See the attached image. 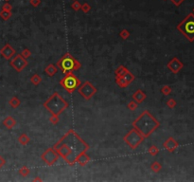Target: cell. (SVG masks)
I'll use <instances>...</instances> for the list:
<instances>
[{
    "mask_svg": "<svg viewBox=\"0 0 194 182\" xmlns=\"http://www.w3.org/2000/svg\"><path fill=\"white\" fill-rule=\"evenodd\" d=\"M146 98H147L146 93L141 89H137L132 95V99L135 101V102H136L137 104H142L144 101L146 100Z\"/></svg>",
    "mask_w": 194,
    "mask_h": 182,
    "instance_id": "5bb4252c",
    "label": "cell"
},
{
    "mask_svg": "<svg viewBox=\"0 0 194 182\" xmlns=\"http://www.w3.org/2000/svg\"><path fill=\"white\" fill-rule=\"evenodd\" d=\"M184 1H185V0H171V2L173 5H175L176 7H179Z\"/></svg>",
    "mask_w": 194,
    "mask_h": 182,
    "instance_id": "74e56055",
    "label": "cell"
},
{
    "mask_svg": "<svg viewBox=\"0 0 194 182\" xmlns=\"http://www.w3.org/2000/svg\"><path fill=\"white\" fill-rule=\"evenodd\" d=\"M43 106L51 115H61L69 107V104L60 95L58 92H54L52 95L43 104Z\"/></svg>",
    "mask_w": 194,
    "mask_h": 182,
    "instance_id": "3957f363",
    "label": "cell"
},
{
    "mask_svg": "<svg viewBox=\"0 0 194 182\" xmlns=\"http://www.w3.org/2000/svg\"><path fill=\"white\" fill-rule=\"evenodd\" d=\"M78 93L81 95L85 101H89L93 98V96L98 92L97 87L89 81H85L83 84H81L78 87Z\"/></svg>",
    "mask_w": 194,
    "mask_h": 182,
    "instance_id": "ba28073f",
    "label": "cell"
},
{
    "mask_svg": "<svg viewBox=\"0 0 194 182\" xmlns=\"http://www.w3.org/2000/svg\"><path fill=\"white\" fill-rule=\"evenodd\" d=\"M56 66L65 74L79 70L82 67V64L76 58L73 57L69 52H66L61 59H59L56 62Z\"/></svg>",
    "mask_w": 194,
    "mask_h": 182,
    "instance_id": "277c9868",
    "label": "cell"
},
{
    "mask_svg": "<svg viewBox=\"0 0 194 182\" xmlns=\"http://www.w3.org/2000/svg\"><path fill=\"white\" fill-rule=\"evenodd\" d=\"M49 121L53 124V125H56L59 123L60 121V117L58 115H51V117L49 118Z\"/></svg>",
    "mask_w": 194,
    "mask_h": 182,
    "instance_id": "d6a6232c",
    "label": "cell"
},
{
    "mask_svg": "<svg viewBox=\"0 0 194 182\" xmlns=\"http://www.w3.org/2000/svg\"><path fill=\"white\" fill-rule=\"evenodd\" d=\"M53 148L66 163L73 166L76 164L77 158L82 153L87 152L90 146L77 132L70 129L53 145Z\"/></svg>",
    "mask_w": 194,
    "mask_h": 182,
    "instance_id": "6da1fadb",
    "label": "cell"
},
{
    "mask_svg": "<svg viewBox=\"0 0 194 182\" xmlns=\"http://www.w3.org/2000/svg\"><path fill=\"white\" fill-rule=\"evenodd\" d=\"M33 181H40V182H41V181H43V179L41 177H36L33 178Z\"/></svg>",
    "mask_w": 194,
    "mask_h": 182,
    "instance_id": "ab89813d",
    "label": "cell"
},
{
    "mask_svg": "<svg viewBox=\"0 0 194 182\" xmlns=\"http://www.w3.org/2000/svg\"><path fill=\"white\" fill-rule=\"evenodd\" d=\"M115 82L117 85L120 87V88H126V87H128L130 85V84L124 79V77H116Z\"/></svg>",
    "mask_w": 194,
    "mask_h": 182,
    "instance_id": "ac0fdd59",
    "label": "cell"
},
{
    "mask_svg": "<svg viewBox=\"0 0 194 182\" xmlns=\"http://www.w3.org/2000/svg\"><path fill=\"white\" fill-rule=\"evenodd\" d=\"M30 141V138L27 135L26 133H23V134H21L20 136L18 137V142L21 144V145H27L29 142Z\"/></svg>",
    "mask_w": 194,
    "mask_h": 182,
    "instance_id": "ffe728a7",
    "label": "cell"
},
{
    "mask_svg": "<svg viewBox=\"0 0 194 182\" xmlns=\"http://www.w3.org/2000/svg\"><path fill=\"white\" fill-rule=\"evenodd\" d=\"M82 82L73 72L65 73L64 77L60 80V85H62L63 88L69 94L73 93L78 89V87L81 85Z\"/></svg>",
    "mask_w": 194,
    "mask_h": 182,
    "instance_id": "8992f818",
    "label": "cell"
},
{
    "mask_svg": "<svg viewBox=\"0 0 194 182\" xmlns=\"http://www.w3.org/2000/svg\"><path fill=\"white\" fill-rule=\"evenodd\" d=\"M176 29L189 42H194V13H189L186 16L183 21L177 25Z\"/></svg>",
    "mask_w": 194,
    "mask_h": 182,
    "instance_id": "5b68a950",
    "label": "cell"
},
{
    "mask_svg": "<svg viewBox=\"0 0 194 182\" xmlns=\"http://www.w3.org/2000/svg\"><path fill=\"white\" fill-rule=\"evenodd\" d=\"M5 1H10V0H5Z\"/></svg>",
    "mask_w": 194,
    "mask_h": 182,
    "instance_id": "60d3db41",
    "label": "cell"
},
{
    "mask_svg": "<svg viewBox=\"0 0 194 182\" xmlns=\"http://www.w3.org/2000/svg\"><path fill=\"white\" fill-rule=\"evenodd\" d=\"M132 126L147 139L160 126V123L156 118L152 115L150 111L145 110L133 121Z\"/></svg>",
    "mask_w": 194,
    "mask_h": 182,
    "instance_id": "7a4b0ae2",
    "label": "cell"
},
{
    "mask_svg": "<svg viewBox=\"0 0 194 182\" xmlns=\"http://www.w3.org/2000/svg\"><path fill=\"white\" fill-rule=\"evenodd\" d=\"M6 164V160H5V158L2 157V156H0V169L4 166Z\"/></svg>",
    "mask_w": 194,
    "mask_h": 182,
    "instance_id": "f35d334b",
    "label": "cell"
},
{
    "mask_svg": "<svg viewBox=\"0 0 194 182\" xmlns=\"http://www.w3.org/2000/svg\"><path fill=\"white\" fill-rule=\"evenodd\" d=\"M73 1H74V0H73Z\"/></svg>",
    "mask_w": 194,
    "mask_h": 182,
    "instance_id": "7bdbcfd3",
    "label": "cell"
},
{
    "mask_svg": "<svg viewBox=\"0 0 194 182\" xmlns=\"http://www.w3.org/2000/svg\"><path fill=\"white\" fill-rule=\"evenodd\" d=\"M20 54H21L25 59H28V58H30L31 56V51L29 49H24Z\"/></svg>",
    "mask_w": 194,
    "mask_h": 182,
    "instance_id": "836d02e7",
    "label": "cell"
},
{
    "mask_svg": "<svg viewBox=\"0 0 194 182\" xmlns=\"http://www.w3.org/2000/svg\"><path fill=\"white\" fill-rule=\"evenodd\" d=\"M11 10H12V6L8 2H6L2 6V11H11Z\"/></svg>",
    "mask_w": 194,
    "mask_h": 182,
    "instance_id": "d590c367",
    "label": "cell"
},
{
    "mask_svg": "<svg viewBox=\"0 0 194 182\" xmlns=\"http://www.w3.org/2000/svg\"><path fill=\"white\" fill-rule=\"evenodd\" d=\"M59 157L60 156L58 155V153L56 152V150L53 147H51V148H48V149H46L41 155V159L44 161L46 165L52 166L58 161Z\"/></svg>",
    "mask_w": 194,
    "mask_h": 182,
    "instance_id": "9c48e42d",
    "label": "cell"
},
{
    "mask_svg": "<svg viewBox=\"0 0 194 182\" xmlns=\"http://www.w3.org/2000/svg\"><path fill=\"white\" fill-rule=\"evenodd\" d=\"M18 173H19L20 176H22L23 177H28L29 174H30V170L27 166H23V167H21V168L19 169Z\"/></svg>",
    "mask_w": 194,
    "mask_h": 182,
    "instance_id": "d4e9b609",
    "label": "cell"
},
{
    "mask_svg": "<svg viewBox=\"0 0 194 182\" xmlns=\"http://www.w3.org/2000/svg\"><path fill=\"white\" fill-rule=\"evenodd\" d=\"M193 13H194V8H193Z\"/></svg>",
    "mask_w": 194,
    "mask_h": 182,
    "instance_id": "b9f144b4",
    "label": "cell"
},
{
    "mask_svg": "<svg viewBox=\"0 0 194 182\" xmlns=\"http://www.w3.org/2000/svg\"><path fill=\"white\" fill-rule=\"evenodd\" d=\"M30 83L33 85L37 86L42 83V77L40 76L39 74H33V75L30 77Z\"/></svg>",
    "mask_w": 194,
    "mask_h": 182,
    "instance_id": "7402d4cb",
    "label": "cell"
},
{
    "mask_svg": "<svg viewBox=\"0 0 194 182\" xmlns=\"http://www.w3.org/2000/svg\"><path fill=\"white\" fill-rule=\"evenodd\" d=\"M137 106H138V104L136 102H135L133 100L130 101V102L127 104V108L131 111H135L137 108Z\"/></svg>",
    "mask_w": 194,
    "mask_h": 182,
    "instance_id": "f1b7e54d",
    "label": "cell"
},
{
    "mask_svg": "<svg viewBox=\"0 0 194 182\" xmlns=\"http://www.w3.org/2000/svg\"><path fill=\"white\" fill-rule=\"evenodd\" d=\"M130 35H131V32L126 29H123L121 31L119 32V37L122 40H127L130 37Z\"/></svg>",
    "mask_w": 194,
    "mask_h": 182,
    "instance_id": "4316f807",
    "label": "cell"
},
{
    "mask_svg": "<svg viewBox=\"0 0 194 182\" xmlns=\"http://www.w3.org/2000/svg\"><path fill=\"white\" fill-rule=\"evenodd\" d=\"M41 2H42L41 0H30V5L33 7H38L40 4H41Z\"/></svg>",
    "mask_w": 194,
    "mask_h": 182,
    "instance_id": "8d00e7d4",
    "label": "cell"
},
{
    "mask_svg": "<svg viewBox=\"0 0 194 182\" xmlns=\"http://www.w3.org/2000/svg\"><path fill=\"white\" fill-rule=\"evenodd\" d=\"M123 77H124V79H125V80L127 81V82L129 83V84L133 83V81L136 80V76L133 75V74L131 71H128V72H127V73L125 74V75H124Z\"/></svg>",
    "mask_w": 194,
    "mask_h": 182,
    "instance_id": "484cf974",
    "label": "cell"
},
{
    "mask_svg": "<svg viewBox=\"0 0 194 182\" xmlns=\"http://www.w3.org/2000/svg\"><path fill=\"white\" fill-rule=\"evenodd\" d=\"M166 104H167V106L169 107V108L173 109V108H174V107L177 105V102H176V101H175L174 99H173V98H171V99H169L168 101H167Z\"/></svg>",
    "mask_w": 194,
    "mask_h": 182,
    "instance_id": "4dcf8cb0",
    "label": "cell"
},
{
    "mask_svg": "<svg viewBox=\"0 0 194 182\" xmlns=\"http://www.w3.org/2000/svg\"><path fill=\"white\" fill-rule=\"evenodd\" d=\"M17 123V121L14 118H12L11 116L6 117L3 120V125L7 128V129L11 130L13 127H14Z\"/></svg>",
    "mask_w": 194,
    "mask_h": 182,
    "instance_id": "2e32d148",
    "label": "cell"
},
{
    "mask_svg": "<svg viewBox=\"0 0 194 182\" xmlns=\"http://www.w3.org/2000/svg\"><path fill=\"white\" fill-rule=\"evenodd\" d=\"M0 54H1V56L4 59L11 60L13 56L16 54V51L10 44H6L3 48L0 49Z\"/></svg>",
    "mask_w": 194,
    "mask_h": 182,
    "instance_id": "7c38bea8",
    "label": "cell"
},
{
    "mask_svg": "<svg viewBox=\"0 0 194 182\" xmlns=\"http://www.w3.org/2000/svg\"><path fill=\"white\" fill-rule=\"evenodd\" d=\"M171 87L170 86V85H164L162 88H161V93L163 94L164 96H169V95H171Z\"/></svg>",
    "mask_w": 194,
    "mask_h": 182,
    "instance_id": "83f0119b",
    "label": "cell"
},
{
    "mask_svg": "<svg viewBox=\"0 0 194 182\" xmlns=\"http://www.w3.org/2000/svg\"><path fill=\"white\" fill-rule=\"evenodd\" d=\"M144 139H145V138L143 135L140 132H138L136 128H133V129L127 133L123 138L124 142L128 145L132 150H136V148H138V146L143 142Z\"/></svg>",
    "mask_w": 194,
    "mask_h": 182,
    "instance_id": "52a82bcc",
    "label": "cell"
},
{
    "mask_svg": "<svg viewBox=\"0 0 194 182\" xmlns=\"http://www.w3.org/2000/svg\"><path fill=\"white\" fill-rule=\"evenodd\" d=\"M91 160V158H90V157L88 156L87 154H86V152H83V153H82L80 156L77 158V159H76V163H78L79 165H81V166H85L86 164H87L89 161Z\"/></svg>",
    "mask_w": 194,
    "mask_h": 182,
    "instance_id": "9a60e30c",
    "label": "cell"
},
{
    "mask_svg": "<svg viewBox=\"0 0 194 182\" xmlns=\"http://www.w3.org/2000/svg\"><path fill=\"white\" fill-rule=\"evenodd\" d=\"M28 64L29 62L27 61V59H25L21 54H15L14 57L10 61V65L17 72L23 71V69L28 65Z\"/></svg>",
    "mask_w": 194,
    "mask_h": 182,
    "instance_id": "30bf717a",
    "label": "cell"
},
{
    "mask_svg": "<svg viewBox=\"0 0 194 182\" xmlns=\"http://www.w3.org/2000/svg\"><path fill=\"white\" fill-rule=\"evenodd\" d=\"M9 104L11 108L13 109H16L17 107H19V105L21 104V102H20V100L17 98V97H11L10 100H9Z\"/></svg>",
    "mask_w": 194,
    "mask_h": 182,
    "instance_id": "44dd1931",
    "label": "cell"
},
{
    "mask_svg": "<svg viewBox=\"0 0 194 182\" xmlns=\"http://www.w3.org/2000/svg\"><path fill=\"white\" fill-rule=\"evenodd\" d=\"M12 15V13L11 11H0V17H1L2 20H4V21H8V20L11 17Z\"/></svg>",
    "mask_w": 194,
    "mask_h": 182,
    "instance_id": "cb8c5ba5",
    "label": "cell"
},
{
    "mask_svg": "<svg viewBox=\"0 0 194 182\" xmlns=\"http://www.w3.org/2000/svg\"><path fill=\"white\" fill-rule=\"evenodd\" d=\"M167 67H168L170 71L172 72L173 74H177L181 71V69L184 67V64L177 57H173L170 62L167 64Z\"/></svg>",
    "mask_w": 194,
    "mask_h": 182,
    "instance_id": "8fae6325",
    "label": "cell"
},
{
    "mask_svg": "<svg viewBox=\"0 0 194 182\" xmlns=\"http://www.w3.org/2000/svg\"><path fill=\"white\" fill-rule=\"evenodd\" d=\"M57 71H58V67L56 66V65H53V64H49L45 69V73L48 77H53L57 73Z\"/></svg>",
    "mask_w": 194,
    "mask_h": 182,
    "instance_id": "e0dca14e",
    "label": "cell"
},
{
    "mask_svg": "<svg viewBox=\"0 0 194 182\" xmlns=\"http://www.w3.org/2000/svg\"><path fill=\"white\" fill-rule=\"evenodd\" d=\"M148 152H149V154L151 155L152 157H155V156H157L158 153H159V149H158V148L155 145H152L149 148Z\"/></svg>",
    "mask_w": 194,
    "mask_h": 182,
    "instance_id": "f546056e",
    "label": "cell"
},
{
    "mask_svg": "<svg viewBox=\"0 0 194 182\" xmlns=\"http://www.w3.org/2000/svg\"><path fill=\"white\" fill-rule=\"evenodd\" d=\"M151 170L153 173H159L160 171L162 170V165L161 163H159L158 161H153V162L151 164Z\"/></svg>",
    "mask_w": 194,
    "mask_h": 182,
    "instance_id": "603a6c76",
    "label": "cell"
},
{
    "mask_svg": "<svg viewBox=\"0 0 194 182\" xmlns=\"http://www.w3.org/2000/svg\"><path fill=\"white\" fill-rule=\"evenodd\" d=\"M81 10H82L84 13H88V12L91 11V6H90L88 3H83V4L82 5Z\"/></svg>",
    "mask_w": 194,
    "mask_h": 182,
    "instance_id": "e575fe53",
    "label": "cell"
},
{
    "mask_svg": "<svg viewBox=\"0 0 194 182\" xmlns=\"http://www.w3.org/2000/svg\"><path fill=\"white\" fill-rule=\"evenodd\" d=\"M71 8H72V10H73V11H78L81 10V8H82V4L80 3L79 1H77V0H74V2H73V3L71 4Z\"/></svg>",
    "mask_w": 194,
    "mask_h": 182,
    "instance_id": "1f68e13d",
    "label": "cell"
},
{
    "mask_svg": "<svg viewBox=\"0 0 194 182\" xmlns=\"http://www.w3.org/2000/svg\"><path fill=\"white\" fill-rule=\"evenodd\" d=\"M128 71H129V69H127L126 66L119 65L117 69L115 70V75H116V77H123Z\"/></svg>",
    "mask_w": 194,
    "mask_h": 182,
    "instance_id": "d6986e66",
    "label": "cell"
},
{
    "mask_svg": "<svg viewBox=\"0 0 194 182\" xmlns=\"http://www.w3.org/2000/svg\"><path fill=\"white\" fill-rule=\"evenodd\" d=\"M178 146H179V143L172 137H170L169 139H167L165 140V142L163 143V147L170 153L174 152L178 148Z\"/></svg>",
    "mask_w": 194,
    "mask_h": 182,
    "instance_id": "4fadbf2b",
    "label": "cell"
}]
</instances>
